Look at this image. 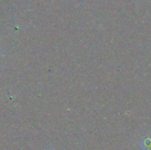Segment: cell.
I'll return each instance as SVG.
<instances>
[{"mask_svg": "<svg viewBox=\"0 0 151 150\" xmlns=\"http://www.w3.org/2000/svg\"><path fill=\"white\" fill-rule=\"evenodd\" d=\"M143 149H151V138H146L143 140V142H142Z\"/></svg>", "mask_w": 151, "mask_h": 150, "instance_id": "obj_1", "label": "cell"}]
</instances>
